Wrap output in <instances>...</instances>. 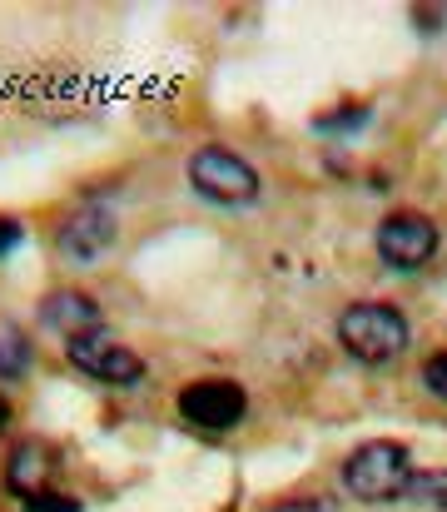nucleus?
I'll return each mask as SVG.
<instances>
[{
	"label": "nucleus",
	"instance_id": "nucleus-2",
	"mask_svg": "<svg viewBox=\"0 0 447 512\" xmlns=\"http://www.w3.org/2000/svg\"><path fill=\"white\" fill-rule=\"evenodd\" d=\"M413 483V463L403 443H363L343 463V488L358 503H398Z\"/></svg>",
	"mask_w": 447,
	"mask_h": 512
},
{
	"label": "nucleus",
	"instance_id": "nucleus-16",
	"mask_svg": "<svg viewBox=\"0 0 447 512\" xmlns=\"http://www.w3.org/2000/svg\"><path fill=\"white\" fill-rule=\"evenodd\" d=\"M423 383H428V393L447 398V348L443 353H433V358L423 363Z\"/></svg>",
	"mask_w": 447,
	"mask_h": 512
},
{
	"label": "nucleus",
	"instance_id": "nucleus-15",
	"mask_svg": "<svg viewBox=\"0 0 447 512\" xmlns=\"http://www.w3.org/2000/svg\"><path fill=\"white\" fill-rule=\"evenodd\" d=\"M20 244H25V224L15 214H0V259H10Z\"/></svg>",
	"mask_w": 447,
	"mask_h": 512
},
{
	"label": "nucleus",
	"instance_id": "nucleus-8",
	"mask_svg": "<svg viewBox=\"0 0 447 512\" xmlns=\"http://www.w3.org/2000/svg\"><path fill=\"white\" fill-rule=\"evenodd\" d=\"M40 324L70 343V339H85V334L105 329V309L85 289H55V294L40 299Z\"/></svg>",
	"mask_w": 447,
	"mask_h": 512
},
{
	"label": "nucleus",
	"instance_id": "nucleus-1",
	"mask_svg": "<svg viewBox=\"0 0 447 512\" xmlns=\"http://www.w3.org/2000/svg\"><path fill=\"white\" fill-rule=\"evenodd\" d=\"M413 339L403 309L393 304H348L338 314V343L358 358V363H393Z\"/></svg>",
	"mask_w": 447,
	"mask_h": 512
},
{
	"label": "nucleus",
	"instance_id": "nucleus-14",
	"mask_svg": "<svg viewBox=\"0 0 447 512\" xmlns=\"http://www.w3.org/2000/svg\"><path fill=\"white\" fill-rule=\"evenodd\" d=\"M269 512H338V503H333V498H318V493H298V498L274 503Z\"/></svg>",
	"mask_w": 447,
	"mask_h": 512
},
{
	"label": "nucleus",
	"instance_id": "nucleus-10",
	"mask_svg": "<svg viewBox=\"0 0 447 512\" xmlns=\"http://www.w3.org/2000/svg\"><path fill=\"white\" fill-rule=\"evenodd\" d=\"M413 508L423 512H447V468H428V473H413L408 493H403Z\"/></svg>",
	"mask_w": 447,
	"mask_h": 512
},
{
	"label": "nucleus",
	"instance_id": "nucleus-6",
	"mask_svg": "<svg viewBox=\"0 0 447 512\" xmlns=\"http://www.w3.org/2000/svg\"><path fill=\"white\" fill-rule=\"evenodd\" d=\"M65 353H70V363H75L80 373H90V378L105 383V388H135V383H145V373H149L145 358H140L135 348L110 339V329H95V334H85V339H70Z\"/></svg>",
	"mask_w": 447,
	"mask_h": 512
},
{
	"label": "nucleus",
	"instance_id": "nucleus-12",
	"mask_svg": "<svg viewBox=\"0 0 447 512\" xmlns=\"http://www.w3.org/2000/svg\"><path fill=\"white\" fill-rule=\"evenodd\" d=\"M25 512H80V503H75V498H65V493L30 488V493H25Z\"/></svg>",
	"mask_w": 447,
	"mask_h": 512
},
{
	"label": "nucleus",
	"instance_id": "nucleus-9",
	"mask_svg": "<svg viewBox=\"0 0 447 512\" xmlns=\"http://www.w3.org/2000/svg\"><path fill=\"white\" fill-rule=\"evenodd\" d=\"M30 358H35L30 334L20 324H5L0 319V378H25L30 373Z\"/></svg>",
	"mask_w": 447,
	"mask_h": 512
},
{
	"label": "nucleus",
	"instance_id": "nucleus-7",
	"mask_svg": "<svg viewBox=\"0 0 447 512\" xmlns=\"http://www.w3.org/2000/svg\"><path fill=\"white\" fill-rule=\"evenodd\" d=\"M115 239H120V214L110 204H85L55 229V254L85 269V264H100L115 249Z\"/></svg>",
	"mask_w": 447,
	"mask_h": 512
},
{
	"label": "nucleus",
	"instance_id": "nucleus-3",
	"mask_svg": "<svg viewBox=\"0 0 447 512\" xmlns=\"http://www.w3.org/2000/svg\"><path fill=\"white\" fill-rule=\"evenodd\" d=\"M189 184H194V194H204L209 204H224V209H244V204L259 199V170L239 150H229V145L194 150Z\"/></svg>",
	"mask_w": 447,
	"mask_h": 512
},
{
	"label": "nucleus",
	"instance_id": "nucleus-11",
	"mask_svg": "<svg viewBox=\"0 0 447 512\" xmlns=\"http://www.w3.org/2000/svg\"><path fill=\"white\" fill-rule=\"evenodd\" d=\"M358 125H368V105H353V110L318 115V135H333V130H358Z\"/></svg>",
	"mask_w": 447,
	"mask_h": 512
},
{
	"label": "nucleus",
	"instance_id": "nucleus-4",
	"mask_svg": "<svg viewBox=\"0 0 447 512\" xmlns=\"http://www.w3.org/2000/svg\"><path fill=\"white\" fill-rule=\"evenodd\" d=\"M174 403H179V418L194 423V428H204V433H229V428H239L244 413H249V393H244L239 383H229V378L184 383Z\"/></svg>",
	"mask_w": 447,
	"mask_h": 512
},
{
	"label": "nucleus",
	"instance_id": "nucleus-5",
	"mask_svg": "<svg viewBox=\"0 0 447 512\" xmlns=\"http://www.w3.org/2000/svg\"><path fill=\"white\" fill-rule=\"evenodd\" d=\"M438 244H443L438 224H433L428 214H418V209H398V214H388V219L378 224V254H383L388 269L413 274V269L433 264Z\"/></svg>",
	"mask_w": 447,
	"mask_h": 512
},
{
	"label": "nucleus",
	"instance_id": "nucleus-13",
	"mask_svg": "<svg viewBox=\"0 0 447 512\" xmlns=\"http://www.w3.org/2000/svg\"><path fill=\"white\" fill-rule=\"evenodd\" d=\"M35 453H40V448H15V458H10V488H20V498H25V478L40 468Z\"/></svg>",
	"mask_w": 447,
	"mask_h": 512
}]
</instances>
